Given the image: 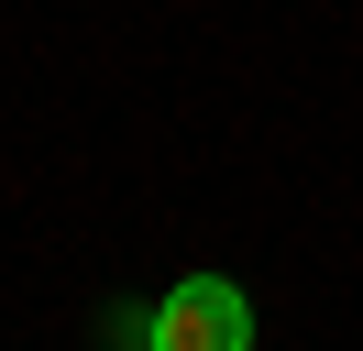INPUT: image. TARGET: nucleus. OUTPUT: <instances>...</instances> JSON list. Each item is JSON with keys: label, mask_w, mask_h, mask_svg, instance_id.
<instances>
[{"label": "nucleus", "mask_w": 363, "mask_h": 351, "mask_svg": "<svg viewBox=\"0 0 363 351\" xmlns=\"http://www.w3.org/2000/svg\"><path fill=\"white\" fill-rule=\"evenodd\" d=\"M133 351H253V307L231 275H177L133 318Z\"/></svg>", "instance_id": "nucleus-1"}]
</instances>
